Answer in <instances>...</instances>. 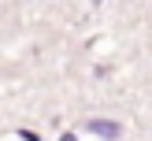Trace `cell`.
<instances>
[{
  "label": "cell",
  "mask_w": 152,
  "mask_h": 141,
  "mask_svg": "<svg viewBox=\"0 0 152 141\" xmlns=\"http://www.w3.org/2000/svg\"><path fill=\"white\" fill-rule=\"evenodd\" d=\"M63 141H74V137H71V134H67V137H63Z\"/></svg>",
  "instance_id": "obj_2"
},
{
  "label": "cell",
  "mask_w": 152,
  "mask_h": 141,
  "mask_svg": "<svg viewBox=\"0 0 152 141\" xmlns=\"http://www.w3.org/2000/svg\"><path fill=\"white\" fill-rule=\"evenodd\" d=\"M89 130H93V134H104V137H115L119 126H115V123H104V119H93V123H89Z\"/></svg>",
  "instance_id": "obj_1"
}]
</instances>
